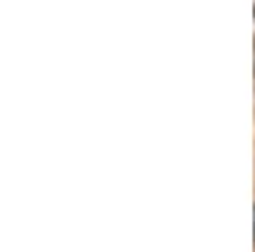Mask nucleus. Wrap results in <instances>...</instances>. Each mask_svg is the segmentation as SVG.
<instances>
[{
  "label": "nucleus",
  "instance_id": "obj_1",
  "mask_svg": "<svg viewBox=\"0 0 255 252\" xmlns=\"http://www.w3.org/2000/svg\"><path fill=\"white\" fill-rule=\"evenodd\" d=\"M253 214H255V209H253ZM253 235H255V227H253Z\"/></svg>",
  "mask_w": 255,
  "mask_h": 252
}]
</instances>
